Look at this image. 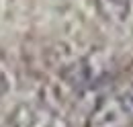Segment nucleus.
Returning a JSON list of instances; mask_svg holds the SVG:
<instances>
[{"instance_id":"f257e3e1","label":"nucleus","mask_w":133,"mask_h":127,"mask_svg":"<svg viewBox=\"0 0 133 127\" xmlns=\"http://www.w3.org/2000/svg\"><path fill=\"white\" fill-rule=\"evenodd\" d=\"M133 125V86L107 94L86 119V127H131Z\"/></svg>"},{"instance_id":"f03ea898","label":"nucleus","mask_w":133,"mask_h":127,"mask_svg":"<svg viewBox=\"0 0 133 127\" xmlns=\"http://www.w3.org/2000/svg\"><path fill=\"white\" fill-rule=\"evenodd\" d=\"M111 74V62L102 53H90L84 55L72 66H68L62 74V78L68 86L76 92H88L94 86L109 78Z\"/></svg>"},{"instance_id":"7ed1b4c3","label":"nucleus","mask_w":133,"mask_h":127,"mask_svg":"<svg viewBox=\"0 0 133 127\" xmlns=\"http://www.w3.org/2000/svg\"><path fill=\"white\" fill-rule=\"evenodd\" d=\"M12 127H68L62 115L45 105H21L10 117Z\"/></svg>"},{"instance_id":"20e7f679","label":"nucleus","mask_w":133,"mask_h":127,"mask_svg":"<svg viewBox=\"0 0 133 127\" xmlns=\"http://www.w3.org/2000/svg\"><path fill=\"white\" fill-rule=\"evenodd\" d=\"M94 4L100 15L115 25H123L131 16L133 8V0H94Z\"/></svg>"},{"instance_id":"39448f33","label":"nucleus","mask_w":133,"mask_h":127,"mask_svg":"<svg viewBox=\"0 0 133 127\" xmlns=\"http://www.w3.org/2000/svg\"><path fill=\"white\" fill-rule=\"evenodd\" d=\"M6 88H8V86H6V78H4L2 74H0V96L6 92Z\"/></svg>"}]
</instances>
